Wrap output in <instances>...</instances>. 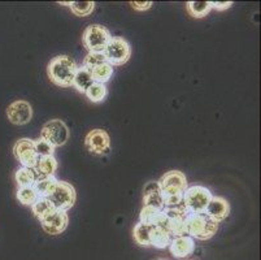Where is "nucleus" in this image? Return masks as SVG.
I'll use <instances>...</instances> for the list:
<instances>
[{
	"label": "nucleus",
	"mask_w": 261,
	"mask_h": 260,
	"mask_svg": "<svg viewBox=\"0 0 261 260\" xmlns=\"http://www.w3.org/2000/svg\"><path fill=\"white\" fill-rule=\"evenodd\" d=\"M211 6L216 11H226L232 6V2H211Z\"/></svg>",
	"instance_id": "32"
},
{
	"label": "nucleus",
	"mask_w": 261,
	"mask_h": 260,
	"mask_svg": "<svg viewBox=\"0 0 261 260\" xmlns=\"http://www.w3.org/2000/svg\"><path fill=\"white\" fill-rule=\"evenodd\" d=\"M70 8L75 16L80 17H86L92 13L95 8L94 2H72L70 3Z\"/></svg>",
	"instance_id": "27"
},
{
	"label": "nucleus",
	"mask_w": 261,
	"mask_h": 260,
	"mask_svg": "<svg viewBox=\"0 0 261 260\" xmlns=\"http://www.w3.org/2000/svg\"><path fill=\"white\" fill-rule=\"evenodd\" d=\"M159 260H164V259H159Z\"/></svg>",
	"instance_id": "33"
},
{
	"label": "nucleus",
	"mask_w": 261,
	"mask_h": 260,
	"mask_svg": "<svg viewBox=\"0 0 261 260\" xmlns=\"http://www.w3.org/2000/svg\"><path fill=\"white\" fill-rule=\"evenodd\" d=\"M170 241H172V237L165 229L152 226V230L149 234V246H153L159 250L167 249V247H169Z\"/></svg>",
	"instance_id": "17"
},
{
	"label": "nucleus",
	"mask_w": 261,
	"mask_h": 260,
	"mask_svg": "<svg viewBox=\"0 0 261 260\" xmlns=\"http://www.w3.org/2000/svg\"><path fill=\"white\" fill-rule=\"evenodd\" d=\"M103 54L109 65L120 66L129 61L132 56V47L126 39L121 37H112Z\"/></svg>",
	"instance_id": "5"
},
{
	"label": "nucleus",
	"mask_w": 261,
	"mask_h": 260,
	"mask_svg": "<svg viewBox=\"0 0 261 260\" xmlns=\"http://www.w3.org/2000/svg\"><path fill=\"white\" fill-rule=\"evenodd\" d=\"M47 199L54 204L55 209L66 212L74 206L77 194H75V189L70 183L58 180L54 190Z\"/></svg>",
	"instance_id": "6"
},
{
	"label": "nucleus",
	"mask_w": 261,
	"mask_h": 260,
	"mask_svg": "<svg viewBox=\"0 0 261 260\" xmlns=\"http://www.w3.org/2000/svg\"><path fill=\"white\" fill-rule=\"evenodd\" d=\"M16 197L20 200V203L25 204V206H32L35 200L38 199V195L35 193V190L33 189V186H29V187H18Z\"/></svg>",
	"instance_id": "28"
},
{
	"label": "nucleus",
	"mask_w": 261,
	"mask_h": 260,
	"mask_svg": "<svg viewBox=\"0 0 261 260\" xmlns=\"http://www.w3.org/2000/svg\"><path fill=\"white\" fill-rule=\"evenodd\" d=\"M13 155L25 168H34L38 160V155L35 151L34 140L30 138H21L13 146Z\"/></svg>",
	"instance_id": "9"
},
{
	"label": "nucleus",
	"mask_w": 261,
	"mask_h": 260,
	"mask_svg": "<svg viewBox=\"0 0 261 260\" xmlns=\"http://www.w3.org/2000/svg\"><path fill=\"white\" fill-rule=\"evenodd\" d=\"M160 186L161 195H163L164 207L181 206L182 197L187 186L186 176L179 171H170L158 181Z\"/></svg>",
	"instance_id": "1"
},
{
	"label": "nucleus",
	"mask_w": 261,
	"mask_h": 260,
	"mask_svg": "<svg viewBox=\"0 0 261 260\" xmlns=\"http://www.w3.org/2000/svg\"><path fill=\"white\" fill-rule=\"evenodd\" d=\"M15 180L17 182L18 187H29V186H33V183L35 182L37 176H35L34 169L21 167L16 172Z\"/></svg>",
	"instance_id": "23"
},
{
	"label": "nucleus",
	"mask_w": 261,
	"mask_h": 260,
	"mask_svg": "<svg viewBox=\"0 0 261 260\" xmlns=\"http://www.w3.org/2000/svg\"><path fill=\"white\" fill-rule=\"evenodd\" d=\"M187 235L199 241L211 240L217 233L218 224L205 214H189L186 218Z\"/></svg>",
	"instance_id": "3"
},
{
	"label": "nucleus",
	"mask_w": 261,
	"mask_h": 260,
	"mask_svg": "<svg viewBox=\"0 0 261 260\" xmlns=\"http://www.w3.org/2000/svg\"><path fill=\"white\" fill-rule=\"evenodd\" d=\"M160 216H161L160 209H156L153 208V207H149V206H143V208H142L141 211V215H139V223L147 224V225H151V226H156Z\"/></svg>",
	"instance_id": "26"
},
{
	"label": "nucleus",
	"mask_w": 261,
	"mask_h": 260,
	"mask_svg": "<svg viewBox=\"0 0 261 260\" xmlns=\"http://www.w3.org/2000/svg\"><path fill=\"white\" fill-rule=\"evenodd\" d=\"M212 197V193L208 187L201 185H194L185 190L182 203L189 214H204Z\"/></svg>",
	"instance_id": "4"
},
{
	"label": "nucleus",
	"mask_w": 261,
	"mask_h": 260,
	"mask_svg": "<svg viewBox=\"0 0 261 260\" xmlns=\"http://www.w3.org/2000/svg\"><path fill=\"white\" fill-rule=\"evenodd\" d=\"M78 65L72 57L66 55L54 57L47 65V75L52 83L60 87H72L73 78Z\"/></svg>",
	"instance_id": "2"
},
{
	"label": "nucleus",
	"mask_w": 261,
	"mask_h": 260,
	"mask_svg": "<svg viewBox=\"0 0 261 260\" xmlns=\"http://www.w3.org/2000/svg\"><path fill=\"white\" fill-rule=\"evenodd\" d=\"M69 129L63 120H59V119L49 120L48 123L44 124L40 130V138L47 140L55 149L64 146L69 140Z\"/></svg>",
	"instance_id": "7"
},
{
	"label": "nucleus",
	"mask_w": 261,
	"mask_h": 260,
	"mask_svg": "<svg viewBox=\"0 0 261 260\" xmlns=\"http://www.w3.org/2000/svg\"><path fill=\"white\" fill-rule=\"evenodd\" d=\"M186 7L189 13L195 18L205 17L212 9L211 2H189Z\"/></svg>",
	"instance_id": "25"
},
{
	"label": "nucleus",
	"mask_w": 261,
	"mask_h": 260,
	"mask_svg": "<svg viewBox=\"0 0 261 260\" xmlns=\"http://www.w3.org/2000/svg\"><path fill=\"white\" fill-rule=\"evenodd\" d=\"M56 182H58V178L55 177V176H51V177H39L33 183V189L37 193L38 198H48Z\"/></svg>",
	"instance_id": "19"
},
{
	"label": "nucleus",
	"mask_w": 261,
	"mask_h": 260,
	"mask_svg": "<svg viewBox=\"0 0 261 260\" xmlns=\"http://www.w3.org/2000/svg\"><path fill=\"white\" fill-rule=\"evenodd\" d=\"M152 226L147 225V224L138 223L134 226L133 230V237L134 241L142 247H149V234H151Z\"/></svg>",
	"instance_id": "22"
},
{
	"label": "nucleus",
	"mask_w": 261,
	"mask_h": 260,
	"mask_svg": "<svg viewBox=\"0 0 261 260\" xmlns=\"http://www.w3.org/2000/svg\"><path fill=\"white\" fill-rule=\"evenodd\" d=\"M103 63H107L106 56H104L103 52H89V54L86 55V57H85L84 65L82 66H85L86 69L91 70L95 66L100 65V64Z\"/></svg>",
	"instance_id": "29"
},
{
	"label": "nucleus",
	"mask_w": 261,
	"mask_h": 260,
	"mask_svg": "<svg viewBox=\"0 0 261 260\" xmlns=\"http://www.w3.org/2000/svg\"><path fill=\"white\" fill-rule=\"evenodd\" d=\"M170 254L177 259H184L190 256L195 251V241L190 235H182V237H175L170 241L169 245Z\"/></svg>",
	"instance_id": "14"
},
{
	"label": "nucleus",
	"mask_w": 261,
	"mask_h": 260,
	"mask_svg": "<svg viewBox=\"0 0 261 260\" xmlns=\"http://www.w3.org/2000/svg\"><path fill=\"white\" fill-rule=\"evenodd\" d=\"M58 160L55 156H43L38 157L37 163L34 166V172L37 178L39 177H51L55 176V172L58 171Z\"/></svg>",
	"instance_id": "16"
},
{
	"label": "nucleus",
	"mask_w": 261,
	"mask_h": 260,
	"mask_svg": "<svg viewBox=\"0 0 261 260\" xmlns=\"http://www.w3.org/2000/svg\"><path fill=\"white\" fill-rule=\"evenodd\" d=\"M35 151H37L38 157L43 156H54L55 154V147L52 145H49L47 140H44L43 138H39V139L34 140Z\"/></svg>",
	"instance_id": "30"
},
{
	"label": "nucleus",
	"mask_w": 261,
	"mask_h": 260,
	"mask_svg": "<svg viewBox=\"0 0 261 260\" xmlns=\"http://www.w3.org/2000/svg\"><path fill=\"white\" fill-rule=\"evenodd\" d=\"M30 207H32V211L34 214V216L39 221L46 219L48 215H51L55 211L54 204L47 198H38Z\"/></svg>",
	"instance_id": "20"
},
{
	"label": "nucleus",
	"mask_w": 261,
	"mask_h": 260,
	"mask_svg": "<svg viewBox=\"0 0 261 260\" xmlns=\"http://www.w3.org/2000/svg\"><path fill=\"white\" fill-rule=\"evenodd\" d=\"M92 83H94V81H92L91 73H90L89 69H86L85 66H78L74 78H73V87L77 89V91L85 94Z\"/></svg>",
	"instance_id": "18"
},
{
	"label": "nucleus",
	"mask_w": 261,
	"mask_h": 260,
	"mask_svg": "<svg viewBox=\"0 0 261 260\" xmlns=\"http://www.w3.org/2000/svg\"><path fill=\"white\" fill-rule=\"evenodd\" d=\"M108 94V90H107V86L103 83H96L94 82L89 89L86 90L85 95H86L87 99L92 103H101L104 99L107 98Z\"/></svg>",
	"instance_id": "24"
},
{
	"label": "nucleus",
	"mask_w": 261,
	"mask_h": 260,
	"mask_svg": "<svg viewBox=\"0 0 261 260\" xmlns=\"http://www.w3.org/2000/svg\"><path fill=\"white\" fill-rule=\"evenodd\" d=\"M143 192H144V195H143L144 206L153 207V208L163 211L164 200H163V195H161V190L158 181H156V182L151 181V182L147 183V185L144 186Z\"/></svg>",
	"instance_id": "15"
},
{
	"label": "nucleus",
	"mask_w": 261,
	"mask_h": 260,
	"mask_svg": "<svg viewBox=\"0 0 261 260\" xmlns=\"http://www.w3.org/2000/svg\"><path fill=\"white\" fill-rule=\"evenodd\" d=\"M91 73L92 81L96 83H103L106 85L113 76V66L109 65L108 63H103L100 65L95 66L94 69L90 70Z\"/></svg>",
	"instance_id": "21"
},
{
	"label": "nucleus",
	"mask_w": 261,
	"mask_h": 260,
	"mask_svg": "<svg viewBox=\"0 0 261 260\" xmlns=\"http://www.w3.org/2000/svg\"><path fill=\"white\" fill-rule=\"evenodd\" d=\"M7 117L15 125H25L33 119V108L26 100H16L7 108Z\"/></svg>",
	"instance_id": "11"
},
{
	"label": "nucleus",
	"mask_w": 261,
	"mask_h": 260,
	"mask_svg": "<svg viewBox=\"0 0 261 260\" xmlns=\"http://www.w3.org/2000/svg\"><path fill=\"white\" fill-rule=\"evenodd\" d=\"M69 223V216L65 211L55 209L51 215L40 221V225L44 232L49 235H59L64 232Z\"/></svg>",
	"instance_id": "12"
},
{
	"label": "nucleus",
	"mask_w": 261,
	"mask_h": 260,
	"mask_svg": "<svg viewBox=\"0 0 261 260\" xmlns=\"http://www.w3.org/2000/svg\"><path fill=\"white\" fill-rule=\"evenodd\" d=\"M204 214L207 215L210 219H212L213 221H216L217 224L221 223V221H224L230 214L229 202H227L225 198L215 197V195H213Z\"/></svg>",
	"instance_id": "13"
},
{
	"label": "nucleus",
	"mask_w": 261,
	"mask_h": 260,
	"mask_svg": "<svg viewBox=\"0 0 261 260\" xmlns=\"http://www.w3.org/2000/svg\"><path fill=\"white\" fill-rule=\"evenodd\" d=\"M130 6L135 9V11H147L152 7V2H132Z\"/></svg>",
	"instance_id": "31"
},
{
	"label": "nucleus",
	"mask_w": 261,
	"mask_h": 260,
	"mask_svg": "<svg viewBox=\"0 0 261 260\" xmlns=\"http://www.w3.org/2000/svg\"><path fill=\"white\" fill-rule=\"evenodd\" d=\"M112 35L101 25H90L85 29L82 40L89 52H103Z\"/></svg>",
	"instance_id": "8"
},
{
	"label": "nucleus",
	"mask_w": 261,
	"mask_h": 260,
	"mask_svg": "<svg viewBox=\"0 0 261 260\" xmlns=\"http://www.w3.org/2000/svg\"><path fill=\"white\" fill-rule=\"evenodd\" d=\"M85 146L94 155H107L111 151V138L103 129H94L87 133Z\"/></svg>",
	"instance_id": "10"
}]
</instances>
